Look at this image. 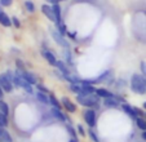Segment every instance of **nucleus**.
Returning <instances> with one entry per match:
<instances>
[{
	"instance_id": "1",
	"label": "nucleus",
	"mask_w": 146,
	"mask_h": 142,
	"mask_svg": "<svg viewBox=\"0 0 146 142\" xmlns=\"http://www.w3.org/2000/svg\"><path fill=\"white\" fill-rule=\"evenodd\" d=\"M131 89L137 94L146 93V78L140 74H133L131 78Z\"/></svg>"
},
{
	"instance_id": "2",
	"label": "nucleus",
	"mask_w": 146,
	"mask_h": 142,
	"mask_svg": "<svg viewBox=\"0 0 146 142\" xmlns=\"http://www.w3.org/2000/svg\"><path fill=\"white\" fill-rule=\"evenodd\" d=\"M78 102H79L82 106L89 107V109H93L97 106L100 101V97L97 94H78Z\"/></svg>"
},
{
	"instance_id": "3",
	"label": "nucleus",
	"mask_w": 146,
	"mask_h": 142,
	"mask_svg": "<svg viewBox=\"0 0 146 142\" xmlns=\"http://www.w3.org/2000/svg\"><path fill=\"white\" fill-rule=\"evenodd\" d=\"M0 87L7 93H11L12 90H13V80H12L5 72H4V74H0Z\"/></svg>"
},
{
	"instance_id": "4",
	"label": "nucleus",
	"mask_w": 146,
	"mask_h": 142,
	"mask_svg": "<svg viewBox=\"0 0 146 142\" xmlns=\"http://www.w3.org/2000/svg\"><path fill=\"white\" fill-rule=\"evenodd\" d=\"M50 35H52L53 40H54L56 43H57L60 46H64V48H66V49H69V46H70L69 41H67L66 39H65L62 35H61V34L58 33V31L52 30V29H50Z\"/></svg>"
},
{
	"instance_id": "5",
	"label": "nucleus",
	"mask_w": 146,
	"mask_h": 142,
	"mask_svg": "<svg viewBox=\"0 0 146 142\" xmlns=\"http://www.w3.org/2000/svg\"><path fill=\"white\" fill-rule=\"evenodd\" d=\"M84 120H86V123L88 124L91 128H93L97 124V116H96V112H94L93 109L86 110V112H84Z\"/></svg>"
},
{
	"instance_id": "6",
	"label": "nucleus",
	"mask_w": 146,
	"mask_h": 142,
	"mask_svg": "<svg viewBox=\"0 0 146 142\" xmlns=\"http://www.w3.org/2000/svg\"><path fill=\"white\" fill-rule=\"evenodd\" d=\"M41 12H43V14H44V16L49 19V21L56 22V23H57V19H56V16H54V12H53L52 5L43 4V5H41Z\"/></svg>"
},
{
	"instance_id": "7",
	"label": "nucleus",
	"mask_w": 146,
	"mask_h": 142,
	"mask_svg": "<svg viewBox=\"0 0 146 142\" xmlns=\"http://www.w3.org/2000/svg\"><path fill=\"white\" fill-rule=\"evenodd\" d=\"M41 54H43V57L45 58V61H47L49 65H52V66H56V65H57V58H56V56L53 54L50 50L43 49V50H41Z\"/></svg>"
},
{
	"instance_id": "8",
	"label": "nucleus",
	"mask_w": 146,
	"mask_h": 142,
	"mask_svg": "<svg viewBox=\"0 0 146 142\" xmlns=\"http://www.w3.org/2000/svg\"><path fill=\"white\" fill-rule=\"evenodd\" d=\"M19 74H21V76L23 78V79L26 80V82H29L31 85L36 84V76L33 74V72H30V71H26V70H19Z\"/></svg>"
},
{
	"instance_id": "9",
	"label": "nucleus",
	"mask_w": 146,
	"mask_h": 142,
	"mask_svg": "<svg viewBox=\"0 0 146 142\" xmlns=\"http://www.w3.org/2000/svg\"><path fill=\"white\" fill-rule=\"evenodd\" d=\"M96 94L100 97V98H114V93H111L110 90L105 89V88H97L96 89Z\"/></svg>"
},
{
	"instance_id": "10",
	"label": "nucleus",
	"mask_w": 146,
	"mask_h": 142,
	"mask_svg": "<svg viewBox=\"0 0 146 142\" xmlns=\"http://www.w3.org/2000/svg\"><path fill=\"white\" fill-rule=\"evenodd\" d=\"M62 106L65 107V110H67L69 112H75L76 111V106L72 104V101H70L67 97H62Z\"/></svg>"
},
{
	"instance_id": "11",
	"label": "nucleus",
	"mask_w": 146,
	"mask_h": 142,
	"mask_svg": "<svg viewBox=\"0 0 146 142\" xmlns=\"http://www.w3.org/2000/svg\"><path fill=\"white\" fill-rule=\"evenodd\" d=\"M50 114H52V116L56 117L58 121H65L66 120V116H65V115L62 114V111H61L60 109H57V107H52V109H50Z\"/></svg>"
},
{
	"instance_id": "12",
	"label": "nucleus",
	"mask_w": 146,
	"mask_h": 142,
	"mask_svg": "<svg viewBox=\"0 0 146 142\" xmlns=\"http://www.w3.org/2000/svg\"><path fill=\"white\" fill-rule=\"evenodd\" d=\"M0 142H13L9 132L3 127H0Z\"/></svg>"
},
{
	"instance_id": "13",
	"label": "nucleus",
	"mask_w": 146,
	"mask_h": 142,
	"mask_svg": "<svg viewBox=\"0 0 146 142\" xmlns=\"http://www.w3.org/2000/svg\"><path fill=\"white\" fill-rule=\"evenodd\" d=\"M57 70L60 71L61 74H64L65 76H66V75H71L70 74V70H69V67H67L66 66V63L65 62H62V61H57Z\"/></svg>"
},
{
	"instance_id": "14",
	"label": "nucleus",
	"mask_w": 146,
	"mask_h": 142,
	"mask_svg": "<svg viewBox=\"0 0 146 142\" xmlns=\"http://www.w3.org/2000/svg\"><path fill=\"white\" fill-rule=\"evenodd\" d=\"M96 93V88L93 84H82V93L80 94H93Z\"/></svg>"
},
{
	"instance_id": "15",
	"label": "nucleus",
	"mask_w": 146,
	"mask_h": 142,
	"mask_svg": "<svg viewBox=\"0 0 146 142\" xmlns=\"http://www.w3.org/2000/svg\"><path fill=\"white\" fill-rule=\"evenodd\" d=\"M121 109L124 110V112H125V114H128L131 117H132V119H135V120H136V119H137V117H138V116H137V114H136V112H135V109H133L132 106H129V105L124 104L123 106H121Z\"/></svg>"
},
{
	"instance_id": "16",
	"label": "nucleus",
	"mask_w": 146,
	"mask_h": 142,
	"mask_svg": "<svg viewBox=\"0 0 146 142\" xmlns=\"http://www.w3.org/2000/svg\"><path fill=\"white\" fill-rule=\"evenodd\" d=\"M0 23L3 26H5V27H9V26L12 25L11 17H9L8 14H5L4 12H1V13H0Z\"/></svg>"
},
{
	"instance_id": "17",
	"label": "nucleus",
	"mask_w": 146,
	"mask_h": 142,
	"mask_svg": "<svg viewBox=\"0 0 146 142\" xmlns=\"http://www.w3.org/2000/svg\"><path fill=\"white\" fill-rule=\"evenodd\" d=\"M104 105H105L106 107H110V109H116V107H119V102L115 100V97H114V98L104 100Z\"/></svg>"
},
{
	"instance_id": "18",
	"label": "nucleus",
	"mask_w": 146,
	"mask_h": 142,
	"mask_svg": "<svg viewBox=\"0 0 146 142\" xmlns=\"http://www.w3.org/2000/svg\"><path fill=\"white\" fill-rule=\"evenodd\" d=\"M52 8H53V12H54L56 19H57V25H58V23H62V17H61V7L58 5V4H53Z\"/></svg>"
},
{
	"instance_id": "19",
	"label": "nucleus",
	"mask_w": 146,
	"mask_h": 142,
	"mask_svg": "<svg viewBox=\"0 0 146 142\" xmlns=\"http://www.w3.org/2000/svg\"><path fill=\"white\" fill-rule=\"evenodd\" d=\"M36 98H38L39 102H41V104H44V105L49 104V96H47L44 92H38L36 93Z\"/></svg>"
},
{
	"instance_id": "20",
	"label": "nucleus",
	"mask_w": 146,
	"mask_h": 142,
	"mask_svg": "<svg viewBox=\"0 0 146 142\" xmlns=\"http://www.w3.org/2000/svg\"><path fill=\"white\" fill-rule=\"evenodd\" d=\"M136 124H137V127L141 131H146V120L143 117H137L136 119Z\"/></svg>"
},
{
	"instance_id": "21",
	"label": "nucleus",
	"mask_w": 146,
	"mask_h": 142,
	"mask_svg": "<svg viewBox=\"0 0 146 142\" xmlns=\"http://www.w3.org/2000/svg\"><path fill=\"white\" fill-rule=\"evenodd\" d=\"M25 7H26V11L30 12V13H34V12H35V5H34V3L31 0H26Z\"/></svg>"
},
{
	"instance_id": "22",
	"label": "nucleus",
	"mask_w": 146,
	"mask_h": 142,
	"mask_svg": "<svg viewBox=\"0 0 146 142\" xmlns=\"http://www.w3.org/2000/svg\"><path fill=\"white\" fill-rule=\"evenodd\" d=\"M69 88L72 93H76V94H80V93H82V85H79V84H70Z\"/></svg>"
},
{
	"instance_id": "23",
	"label": "nucleus",
	"mask_w": 146,
	"mask_h": 142,
	"mask_svg": "<svg viewBox=\"0 0 146 142\" xmlns=\"http://www.w3.org/2000/svg\"><path fill=\"white\" fill-rule=\"evenodd\" d=\"M49 104L52 105V107H57V109H60V106H61L60 102L54 97V94H49Z\"/></svg>"
},
{
	"instance_id": "24",
	"label": "nucleus",
	"mask_w": 146,
	"mask_h": 142,
	"mask_svg": "<svg viewBox=\"0 0 146 142\" xmlns=\"http://www.w3.org/2000/svg\"><path fill=\"white\" fill-rule=\"evenodd\" d=\"M7 125H8V117H7V115H5V114L0 112V127L5 128Z\"/></svg>"
},
{
	"instance_id": "25",
	"label": "nucleus",
	"mask_w": 146,
	"mask_h": 142,
	"mask_svg": "<svg viewBox=\"0 0 146 142\" xmlns=\"http://www.w3.org/2000/svg\"><path fill=\"white\" fill-rule=\"evenodd\" d=\"M0 112H3V114H5V115L9 114V107L4 101H0Z\"/></svg>"
},
{
	"instance_id": "26",
	"label": "nucleus",
	"mask_w": 146,
	"mask_h": 142,
	"mask_svg": "<svg viewBox=\"0 0 146 142\" xmlns=\"http://www.w3.org/2000/svg\"><path fill=\"white\" fill-rule=\"evenodd\" d=\"M57 29H58V33H60L62 36H65V34H66V26H65L64 22H62V23H58Z\"/></svg>"
},
{
	"instance_id": "27",
	"label": "nucleus",
	"mask_w": 146,
	"mask_h": 142,
	"mask_svg": "<svg viewBox=\"0 0 146 142\" xmlns=\"http://www.w3.org/2000/svg\"><path fill=\"white\" fill-rule=\"evenodd\" d=\"M67 132H69V134L71 137H74V138H76V132H75V129L72 128L71 125H67Z\"/></svg>"
},
{
	"instance_id": "28",
	"label": "nucleus",
	"mask_w": 146,
	"mask_h": 142,
	"mask_svg": "<svg viewBox=\"0 0 146 142\" xmlns=\"http://www.w3.org/2000/svg\"><path fill=\"white\" fill-rule=\"evenodd\" d=\"M88 133H89V137L92 138V141H93V142H98V137H97V134L94 133V132L92 131V129L88 132Z\"/></svg>"
},
{
	"instance_id": "29",
	"label": "nucleus",
	"mask_w": 146,
	"mask_h": 142,
	"mask_svg": "<svg viewBox=\"0 0 146 142\" xmlns=\"http://www.w3.org/2000/svg\"><path fill=\"white\" fill-rule=\"evenodd\" d=\"M12 23H13L17 29L21 27V23H19V21H18V18H17V17H12Z\"/></svg>"
},
{
	"instance_id": "30",
	"label": "nucleus",
	"mask_w": 146,
	"mask_h": 142,
	"mask_svg": "<svg viewBox=\"0 0 146 142\" xmlns=\"http://www.w3.org/2000/svg\"><path fill=\"white\" fill-rule=\"evenodd\" d=\"M12 1H13V0H0V4L3 7H8L12 4Z\"/></svg>"
},
{
	"instance_id": "31",
	"label": "nucleus",
	"mask_w": 146,
	"mask_h": 142,
	"mask_svg": "<svg viewBox=\"0 0 146 142\" xmlns=\"http://www.w3.org/2000/svg\"><path fill=\"white\" fill-rule=\"evenodd\" d=\"M141 70L143 72V76L146 78V63L145 62H141Z\"/></svg>"
},
{
	"instance_id": "32",
	"label": "nucleus",
	"mask_w": 146,
	"mask_h": 142,
	"mask_svg": "<svg viewBox=\"0 0 146 142\" xmlns=\"http://www.w3.org/2000/svg\"><path fill=\"white\" fill-rule=\"evenodd\" d=\"M38 89H39V92H47V88H45V87H43V85H40V84H39L38 85Z\"/></svg>"
},
{
	"instance_id": "33",
	"label": "nucleus",
	"mask_w": 146,
	"mask_h": 142,
	"mask_svg": "<svg viewBox=\"0 0 146 142\" xmlns=\"http://www.w3.org/2000/svg\"><path fill=\"white\" fill-rule=\"evenodd\" d=\"M78 129H79V133H80V134H83V136H84V133H86V132H84V128H83L82 125H79V127H78Z\"/></svg>"
},
{
	"instance_id": "34",
	"label": "nucleus",
	"mask_w": 146,
	"mask_h": 142,
	"mask_svg": "<svg viewBox=\"0 0 146 142\" xmlns=\"http://www.w3.org/2000/svg\"><path fill=\"white\" fill-rule=\"evenodd\" d=\"M45 1H48V3L52 4V5H53V4H58V3H60L58 0H45Z\"/></svg>"
},
{
	"instance_id": "35",
	"label": "nucleus",
	"mask_w": 146,
	"mask_h": 142,
	"mask_svg": "<svg viewBox=\"0 0 146 142\" xmlns=\"http://www.w3.org/2000/svg\"><path fill=\"white\" fill-rule=\"evenodd\" d=\"M3 94H4V90L1 89V87H0V101L3 100Z\"/></svg>"
},
{
	"instance_id": "36",
	"label": "nucleus",
	"mask_w": 146,
	"mask_h": 142,
	"mask_svg": "<svg viewBox=\"0 0 146 142\" xmlns=\"http://www.w3.org/2000/svg\"><path fill=\"white\" fill-rule=\"evenodd\" d=\"M141 137H142V138L146 141V131H143V132H142V134H141Z\"/></svg>"
},
{
	"instance_id": "37",
	"label": "nucleus",
	"mask_w": 146,
	"mask_h": 142,
	"mask_svg": "<svg viewBox=\"0 0 146 142\" xmlns=\"http://www.w3.org/2000/svg\"><path fill=\"white\" fill-rule=\"evenodd\" d=\"M70 142H78V139L74 138V137H71V138H70Z\"/></svg>"
},
{
	"instance_id": "38",
	"label": "nucleus",
	"mask_w": 146,
	"mask_h": 142,
	"mask_svg": "<svg viewBox=\"0 0 146 142\" xmlns=\"http://www.w3.org/2000/svg\"><path fill=\"white\" fill-rule=\"evenodd\" d=\"M78 1H93V0H78Z\"/></svg>"
},
{
	"instance_id": "39",
	"label": "nucleus",
	"mask_w": 146,
	"mask_h": 142,
	"mask_svg": "<svg viewBox=\"0 0 146 142\" xmlns=\"http://www.w3.org/2000/svg\"><path fill=\"white\" fill-rule=\"evenodd\" d=\"M142 106H143V109L146 110V102H143V105H142Z\"/></svg>"
},
{
	"instance_id": "40",
	"label": "nucleus",
	"mask_w": 146,
	"mask_h": 142,
	"mask_svg": "<svg viewBox=\"0 0 146 142\" xmlns=\"http://www.w3.org/2000/svg\"><path fill=\"white\" fill-rule=\"evenodd\" d=\"M0 13H1V8H0Z\"/></svg>"
},
{
	"instance_id": "41",
	"label": "nucleus",
	"mask_w": 146,
	"mask_h": 142,
	"mask_svg": "<svg viewBox=\"0 0 146 142\" xmlns=\"http://www.w3.org/2000/svg\"><path fill=\"white\" fill-rule=\"evenodd\" d=\"M58 1H62V0H58Z\"/></svg>"
}]
</instances>
